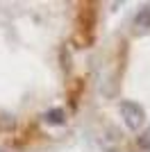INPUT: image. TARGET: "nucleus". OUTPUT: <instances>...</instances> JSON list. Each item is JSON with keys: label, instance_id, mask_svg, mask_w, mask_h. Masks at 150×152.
Returning a JSON list of instances; mask_svg holds the SVG:
<instances>
[{"label": "nucleus", "instance_id": "nucleus-4", "mask_svg": "<svg viewBox=\"0 0 150 152\" xmlns=\"http://www.w3.org/2000/svg\"><path fill=\"white\" fill-rule=\"evenodd\" d=\"M137 143H139V148H143V150H150V127H148V129H146V132L137 139Z\"/></svg>", "mask_w": 150, "mask_h": 152}, {"label": "nucleus", "instance_id": "nucleus-1", "mask_svg": "<svg viewBox=\"0 0 150 152\" xmlns=\"http://www.w3.org/2000/svg\"><path fill=\"white\" fill-rule=\"evenodd\" d=\"M121 116H123L125 125L130 127V129L141 127L143 121H146V114H143V109H141V104H137V102H132V100L121 104Z\"/></svg>", "mask_w": 150, "mask_h": 152}, {"label": "nucleus", "instance_id": "nucleus-2", "mask_svg": "<svg viewBox=\"0 0 150 152\" xmlns=\"http://www.w3.org/2000/svg\"><path fill=\"white\" fill-rule=\"evenodd\" d=\"M43 118H46V123H50V125H62V123L66 121L62 109H50V111L43 116Z\"/></svg>", "mask_w": 150, "mask_h": 152}, {"label": "nucleus", "instance_id": "nucleus-3", "mask_svg": "<svg viewBox=\"0 0 150 152\" xmlns=\"http://www.w3.org/2000/svg\"><path fill=\"white\" fill-rule=\"evenodd\" d=\"M134 23H137L139 27H150V7H146V9H141V12L137 14Z\"/></svg>", "mask_w": 150, "mask_h": 152}]
</instances>
